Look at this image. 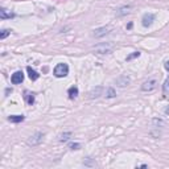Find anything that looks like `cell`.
Instances as JSON below:
<instances>
[{
  "label": "cell",
  "mask_w": 169,
  "mask_h": 169,
  "mask_svg": "<svg viewBox=\"0 0 169 169\" xmlns=\"http://www.w3.org/2000/svg\"><path fill=\"white\" fill-rule=\"evenodd\" d=\"M157 85H159L157 79L156 78H149L148 81H145L143 85H141V90L145 91V93H151V91H153V90L157 89Z\"/></svg>",
  "instance_id": "obj_1"
},
{
  "label": "cell",
  "mask_w": 169,
  "mask_h": 169,
  "mask_svg": "<svg viewBox=\"0 0 169 169\" xmlns=\"http://www.w3.org/2000/svg\"><path fill=\"white\" fill-rule=\"evenodd\" d=\"M54 75L57 78H62V77H66L69 74V66L66 63H58V65L54 67Z\"/></svg>",
  "instance_id": "obj_2"
},
{
  "label": "cell",
  "mask_w": 169,
  "mask_h": 169,
  "mask_svg": "<svg viewBox=\"0 0 169 169\" xmlns=\"http://www.w3.org/2000/svg\"><path fill=\"white\" fill-rule=\"evenodd\" d=\"M112 49H114V45L111 42H106V44H100L98 46H95V52L98 54H108L112 52Z\"/></svg>",
  "instance_id": "obj_3"
},
{
  "label": "cell",
  "mask_w": 169,
  "mask_h": 169,
  "mask_svg": "<svg viewBox=\"0 0 169 169\" xmlns=\"http://www.w3.org/2000/svg\"><path fill=\"white\" fill-rule=\"evenodd\" d=\"M42 140H44V134H42V132H36V134H33L32 136L29 137L27 143H28L29 145L35 147V145H38V144H41Z\"/></svg>",
  "instance_id": "obj_4"
},
{
  "label": "cell",
  "mask_w": 169,
  "mask_h": 169,
  "mask_svg": "<svg viewBox=\"0 0 169 169\" xmlns=\"http://www.w3.org/2000/svg\"><path fill=\"white\" fill-rule=\"evenodd\" d=\"M24 81V74H23V72H16V73H13L12 74V77H11V82L13 85H19V83H21V82Z\"/></svg>",
  "instance_id": "obj_5"
},
{
  "label": "cell",
  "mask_w": 169,
  "mask_h": 169,
  "mask_svg": "<svg viewBox=\"0 0 169 169\" xmlns=\"http://www.w3.org/2000/svg\"><path fill=\"white\" fill-rule=\"evenodd\" d=\"M110 30H111L110 27H102V28H98V29L94 30V36L95 37H103V36L108 35Z\"/></svg>",
  "instance_id": "obj_6"
},
{
  "label": "cell",
  "mask_w": 169,
  "mask_h": 169,
  "mask_svg": "<svg viewBox=\"0 0 169 169\" xmlns=\"http://www.w3.org/2000/svg\"><path fill=\"white\" fill-rule=\"evenodd\" d=\"M130 83H131V79H130V77H127V75H122L116 79V85H118L119 87H124V86H127Z\"/></svg>",
  "instance_id": "obj_7"
},
{
  "label": "cell",
  "mask_w": 169,
  "mask_h": 169,
  "mask_svg": "<svg viewBox=\"0 0 169 169\" xmlns=\"http://www.w3.org/2000/svg\"><path fill=\"white\" fill-rule=\"evenodd\" d=\"M102 93H103V87L98 86V87L93 89V90L89 93V98H90V99H94V98H99L100 95H102Z\"/></svg>",
  "instance_id": "obj_8"
},
{
  "label": "cell",
  "mask_w": 169,
  "mask_h": 169,
  "mask_svg": "<svg viewBox=\"0 0 169 169\" xmlns=\"http://www.w3.org/2000/svg\"><path fill=\"white\" fill-rule=\"evenodd\" d=\"M153 20H155V16H153L152 13H145L143 16V20H141V21H143V25L144 27H149L151 24L153 23Z\"/></svg>",
  "instance_id": "obj_9"
},
{
  "label": "cell",
  "mask_w": 169,
  "mask_h": 169,
  "mask_svg": "<svg viewBox=\"0 0 169 169\" xmlns=\"http://www.w3.org/2000/svg\"><path fill=\"white\" fill-rule=\"evenodd\" d=\"M13 16L15 15L12 13L11 11L5 10V8H1V10H0V19L5 20V19H11V17H13Z\"/></svg>",
  "instance_id": "obj_10"
},
{
  "label": "cell",
  "mask_w": 169,
  "mask_h": 169,
  "mask_svg": "<svg viewBox=\"0 0 169 169\" xmlns=\"http://www.w3.org/2000/svg\"><path fill=\"white\" fill-rule=\"evenodd\" d=\"M24 99H25V102L29 104V106H32L33 103H35V95L32 93H29V91H24Z\"/></svg>",
  "instance_id": "obj_11"
},
{
  "label": "cell",
  "mask_w": 169,
  "mask_h": 169,
  "mask_svg": "<svg viewBox=\"0 0 169 169\" xmlns=\"http://www.w3.org/2000/svg\"><path fill=\"white\" fill-rule=\"evenodd\" d=\"M27 70H28V74H29V78L32 79V81H37L38 79V77H40V74L37 72H36V70H33L32 67L30 66H28L27 67Z\"/></svg>",
  "instance_id": "obj_12"
},
{
  "label": "cell",
  "mask_w": 169,
  "mask_h": 169,
  "mask_svg": "<svg viewBox=\"0 0 169 169\" xmlns=\"http://www.w3.org/2000/svg\"><path fill=\"white\" fill-rule=\"evenodd\" d=\"M67 95H69L70 99H74V98H77V97H78V87L72 86V87L67 90Z\"/></svg>",
  "instance_id": "obj_13"
},
{
  "label": "cell",
  "mask_w": 169,
  "mask_h": 169,
  "mask_svg": "<svg viewBox=\"0 0 169 169\" xmlns=\"http://www.w3.org/2000/svg\"><path fill=\"white\" fill-rule=\"evenodd\" d=\"M25 119V116L24 115H11L8 116V120L12 122V123H21Z\"/></svg>",
  "instance_id": "obj_14"
},
{
  "label": "cell",
  "mask_w": 169,
  "mask_h": 169,
  "mask_svg": "<svg viewBox=\"0 0 169 169\" xmlns=\"http://www.w3.org/2000/svg\"><path fill=\"white\" fill-rule=\"evenodd\" d=\"M131 5H127V7H122L120 10L118 11V15L119 16H123V15H127V13H130L131 12Z\"/></svg>",
  "instance_id": "obj_15"
},
{
  "label": "cell",
  "mask_w": 169,
  "mask_h": 169,
  "mask_svg": "<svg viewBox=\"0 0 169 169\" xmlns=\"http://www.w3.org/2000/svg\"><path fill=\"white\" fill-rule=\"evenodd\" d=\"M104 94H106V98H114V97H116V91L114 90L112 87H107L106 91H104Z\"/></svg>",
  "instance_id": "obj_16"
},
{
  "label": "cell",
  "mask_w": 169,
  "mask_h": 169,
  "mask_svg": "<svg viewBox=\"0 0 169 169\" xmlns=\"http://www.w3.org/2000/svg\"><path fill=\"white\" fill-rule=\"evenodd\" d=\"M162 94H164L165 97H168L169 95V78L165 79L164 85H162Z\"/></svg>",
  "instance_id": "obj_17"
},
{
  "label": "cell",
  "mask_w": 169,
  "mask_h": 169,
  "mask_svg": "<svg viewBox=\"0 0 169 169\" xmlns=\"http://www.w3.org/2000/svg\"><path fill=\"white\" fill-rule=\"evenodd\" d=\"M70 137H72V132H65L60 136V141H67Z\"/></svg>",
  "instance_id": "obj_18"
},
{
  "label": "cell",
  "mask_w": 169,
  "mask_h": 169,
  "mask_svg": "<svg viewBox=\"0 0 169 169\" xmlns=\"http://www.w3.org/2000/svg\"><path fill=\"white\" fill-rule=\"evenodd\" d=\"M10 35H11V30H8V29H3V30H1V33H0V38L4 40L5 37H8Z\"/></svg>",
  "instance_id": "obj_19"
},
{
  "label": "cell",
  "mask_w": 169,
  "mask_h": 169,
  "mask_svg": "<svg viewBox=\"0 0 169 169\" xmlns=\"http://www.w3.org/2000/svg\"><path fill=\"white\" fill-rule=\"evenodd\" d=\"M139 56H140V52H134V54H131V56L127 57V61L132 60V58H136V57H139Z\"/></svg>",
  "instance_id": "obj_20"
},
{
  "label": "cell",
  "mask_w": 169,
  "mask_h": 169,
  "mask_svg": "<svg viewBox=\"0 0 169 169\" xmlns=\"http://www.w3.org/2000/svg\"><path fill=\"white\" fill-rule=\"evenodd\" d=\"M69 148H70V149H73V151H74V149H79V148H81V144H78V143L70 144V145H69Z\"/></svg>",
  "instance_id": "obj_21"
},
{
  "label": "cell",
  "mask_w": 169,
  "mask_h": 169,
  "mask_svg": "<svg viewBox=\"0 0 169 169\" xmlns=\"http://www.w3.org/2000/svg\"><path fill=\"white\" fill-rule=\"evenodd\" d=\"M165 69H167L168 72H169V61H167V62H165Z\"/></svg>",
  "instance_id": "obj_22"
},
{
  "label": "cell",
  "mask_w": 169,
  "mask_h": 169,
  "mask_svg": "<svg viewBox=\"0 0 169 169\" xmlns=\"http://www.w3.org/2000/svg\"><path fill=\"white\" fill-rule=\"evenodd\" d=\"M165 114H167V115H169V106L167 107V108H165Z\"/></svg>",
  "instance_id": "obj_23"
}]
</instances>
